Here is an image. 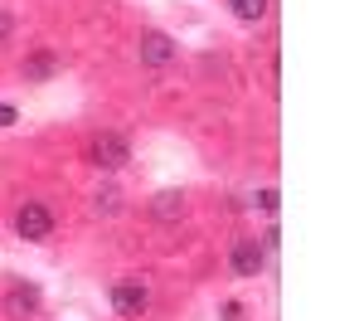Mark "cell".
<instances>
[{"mask_svg":"<svg viewBox=\"0 0 364 321\" xmlns=\"http://www.w3.org/2000/svg\"><path fill=\"white\" fill-rule=\"evenodd\" d=\"M87 156H92V166H102V171H122L127 156H132V146H127V137H117V132H102V137H92Z\"/></svg>","mask_w":364,"mask_h":321,"instance_id":"cell-1","label":"cell"},{"mask_svg":"<svg viewBox=\"0 0 364 321\" xmlns=\"http://www.w3.org/2000/svg\"><path fill=\"white\" fill-rule=\"evenodd\" d=\"M228 268H233V278H257L267 268V248L257 238H238L233 253H228Z\"/></svg>","mask_w":364,"mask_h":321,"instance_id":"cell-2","label":"cell"},{"mask_svg":"<svg viewBox=\"0 0 364 321\" xmlns=\"http://www.w3.org/2000/svg\"><path fill=\"white\" fill-rule=\"evenodd\" d=\"M15 233L29 238V243H39V238H49V233H54V214H49L44 204H25V209L15 214Z\"/></svg>","mask_w":364,"mask_h":321,"instance_id":"cell-3","label":"cell"},{"mask_svg":"<svg viewBox=\"0 0 364 321\" xmlns=\"http://www.w3.org/2000/svg\"><path fill=\"white\" fill-rule=\"evenodd\" d=\"M112 307H117V317H141V312L151 307V292L141 288V283H117L112 288Z\"/></svg>","mask_w":364,"mask_h":321,"instance_id":"cell-4","label":"cell"},{"mask_svg":"<svg viewBox=\"0 0 364 321\" xmlns=\"http://www.w3.org/2000/svg\"><path fill=\"white\" fill-rule=\"evenodd\" d=\"M170 58H175V39L170 34H141V63H151V68H166Z\"/></svg>","mask_w":364,"mask_h":321,"instance_id":"cell-5","label":"cell"},{"mask_svg":"<svg viewBox=\"0 0 364 321\" xmlns=\"http://www.w3.org/2000/svg\"><path fill=\"white\" fill-rule=\"evenodd\" d=\"M151 214H156L161 224H175V219H185V190H161V195L151 200Z\"/></svg>","mask_w":364,"mask_h":321,"instance_id":"cell-6","label":"cell"},{"mask_svg":"<svg viewBox=\"0 0 364 321\" xmlns=\"http://www.w3.org/2000/svg\"><path fill=\"white\" fill-rule=\"evenodd\" d=\"M34 307H39V288H29V283L10 288V297H5V312L10 317H34Z\"/></svg>","mask_w":364,"mask_h":321,"instance_id":"cell-7","label":"cell"},{"mask_svg":"<svg viewBox=\"0 0 364 321\" xmlns=\"http://www.w3.org/2000/svg\"><path fill=\"white\" fill-rule=\"evenodd\" d=\"M58 58L54 54H29L25 58V83H44V78H54Z\"/></svg>","mask_w":364,"mask_h":321,"instance_id":"cell-8","label":"cell"},{"mask_svg":"<svg viewBox=\"0 0 364 321\" xmlns=\"http://www.w3.org/2000/svg\"><path fill=\"white\" fill-rule=\"evenodd\" d=\"M233 5V15L243 20V25H257L262 15H267V0H228Z\"/></svg>","mask_w":364,"mask_h":321,"instance_id":"cell-9","label":"cell"},{"mask_svg":"<svg viewBox=\"0 0 364 321\" xmlns=\"http://www.w3.org/2000/svg\"><path fill=\"white\" fill-rule=\"evenodd\" d=\"M257 204H262L267 214H277V190H262V195H257Z\"/></svg>","mask_w":364,"mask_h":321,"instance_id":"cell-10","label":"cell"},{"mask_svg":"<svg viewBox=\"0 0 364 321\" xmlns=\"http://www.w3.org/2000/svg\"><path fill=\"white\" fill-rule=\"evenodd\" d=\"M10 34H15V20H10V15H5V10H0V44H5V39H10Z\"/></svg>","mask_w":364,"mask_h":321,"instance_id":"cell-11","label":"cell"},{"mask_svg":"<svg viewBox=\"0 0 364 321\" xmlns=\"http://www.w3.org/2000/svg\"><path fill=\"white\" fill-rule=\"evenodd\" d=\"M10 122H15V107H10V102H0V127H10Z\"/></svg>","mask_w":364,"mask_h":321,"instance_id":"cell-12","label":"cell"}]
</instances>
